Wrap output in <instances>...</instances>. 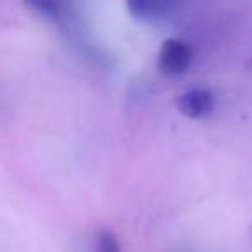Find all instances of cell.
I'll list each match as a JSON object with an SVG mask.
<instances>
[{
  "label": "cell",
  "instance_id": "cell-3",
  "mask_svg": "<svg viewBox=\"0 0 252 252\" xmlns=\"http://www.w3.org/2000/svg\"><path fill=\"white\" fill-rule=\"evenodd\" d=\"M180 0H125L131 16L144 23H162L180 9Z\"/></svg>",
  "mask_w": 252,
  "mask_h": 252
},
{
  "label": "cell",
  "instance_id": "cell-7",
  "mask_svg": "<svg viewBox=\"0 0 252 252\" xmlns=\"http://www.w3.org/2000/svg\"><path fill=\"white\" fill-rule=\"evenodd\" d=\"M180 2H183V0H180Z\"/></svg>",
  "mask_w": 252,
  "mask_h": 252
},
{
  "label": "cell",
  "instance_id": "cell-1",
  "mask_svg": "<svg viewBox=\"0 0 252 252\" xmlns=\"http://www.w3.org/2000/svg\"><path fill=\"white\" fill-rule=\"evenodd\" d=\"M193 49L183 38H166L158 52V69L166 76H182L192 67Z\"/></svg>",
  "mask_w": 252,
  "mask_h": 252
},
{
  "label": "cell",
  "instance_id": "cell-2",
  "mask_svg": "<svg viewBox=\"0 0 252 252\" xmlns=\"http://www.w3.org/2000/svg\"><path fill=\"white\" fill-rule=\"evenodd\" d=\"M176 111L189 119L207 118L216 109V95L207 87H192L183 90L175 100Z\"/></svg>",
  "mask_w": 252,
  "mask_h": 252
},
{
  "label": "cell",
  "instance_id": "cell-6",
  "mask_svg": "<svg viewBox=\"0 0 252 252\" xmlns=\"http://www.w3.org/2000/svg\"><path fill=\"white\" fill-rule=\"evenodd\" d=\"M249 67H251V69H252V59H251V63H249Z\"/></svg>",
  "mask_w": 252,
  "mask_h": 252
},
{
  "label": "cell",
  "instance_id": "cell-5",
  "mask_svg": "<svg viewBox=\"0 0 252 252\" xmlns=\"http://www.w3.org/2000/svg\"><path fill=\"white\" fill-rule=\"evenodd\" d=\"M94 252H123V245L114 231L100 228L95 231Z\"/></svg>",
  "mask_w": 252,
  "mask_h": 252
},
{
  "label": "cell",
  "instance_id": "cell-4",
  "mask_svg": "<svg viewBox=\"0 0 252 252\" xmlns=\"http://www.w3.org/2000/svg\"><path fill=\"white\" fill-rule=\"evenodd\" d=\"M23 4L35 14L42 16L43 19L59 23L63 30L76 23L71 7L66 4V0H23Z\"/></svg>",
  "mask_w": 252,
  "mask_h": 252
}]
</instances>
